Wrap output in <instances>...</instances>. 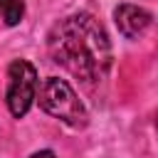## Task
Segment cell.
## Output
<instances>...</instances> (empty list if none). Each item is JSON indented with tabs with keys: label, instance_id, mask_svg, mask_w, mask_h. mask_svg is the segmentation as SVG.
<instances>
[{
	"label": "cell",
	"instance_id": "1",
	"mask_svg": "<svg viewBox=\"0 0 158 158\" xmlns=\"http://www.w3.org/2000/svg\"><path fill=\"white\" fill-rule=\"evenodd\" d=\"M52 59L86 84L101 81L111 69V42L91 12H74L59 20L47 35Z\"/></svg>",
	"mask_w": 158,
	"mask_h": 158
},
{
	"label": "cell",
	"instance_id": "2",
	"mask_svg": "<svg viewBox=\"0 0 158 158\" xmlns=\"http://www.w3.org/2000/svg\"><path fill=\"white\" fill-rule=\"evenodd\" d=\"M35 99L40 101V106L49 116L69 123L72 128H81L89 121V114H86L81 99L69 86V81L59 79V77H47L42 81V86L37 89V96Z\"/></svg>",
	"mask_w": 158,
	"mask_h": 158
},
{
	"label": "cell",
	"instance_id": "3",
	"mask_svg": "<svg viewBox=\"0 0 158 158\" xmlns=\"http://www.w3.org/2000/svg\"><path fill=\"white\" fill-rule=\"evenodd\" d=\"M7 109L15 118H22L37 96V69L27 59H15L7 67Z\"/></svg>",
	"mask_w": 158,
	"mask_h": 158
},
{
	"label": "cell",
	"instance_id": "4",
	"mask_svg": "<svg viewBox=\"0 0 158 158\" xmlns=\"http://www.w3.org/2000/svg\"><path fill=\"white\" fill-rule=\"evenodd\" d=\"M114 20H116V27L123 37L128 40H138L146 35V30L151 27L153 22V15L146 10V7H138V5H131V2H123L114 10Z\"/></svg>",
	"mask_w": 158,
	"mask_h": 158
},
{
	"label": "cell",
	"instance_id": "5",
	"mask_svg": "<svg viewBox=\"0 0 158 158\" xmlns=\"http://www.w3.org/2000/svg\"><path fill=\"white\" fill-rule=\"evenodd\" d=\"M22 15H25V0H5V5H2V20H5V25H17L20 20H22Z\"/></svg>",
	"mask_w": 158,
	"mask_h": 158
},
{
	"label": "cell",
	"instance_id": "6",
	"mask_svg": "<svg viewBox=\"0 0 158 158\" xmlns=\"http://www.w3.org/2000/svg\"><path fill=\"white\" fill-rule=\"evenodd\" d=\"M30 158H57L52 151H37V153H32Z\"/></svg>",
	"mask_w": 158,
	"mask_h": 158
},
{
	"label": "cell",
	"instance_id": "7",
	"mask_svg": "<svg viewBox=\"0 0 158 158\" xmlns=\"http://www.w3.org/2000/svg\"><path fill=\"white\" fill-rule=\"evenodd\" d=\"M2 5H5V0H0V12H2Z\"/></svg>",
	"mask_w": 158,
	"mask_h": 158
}]
</instances>
